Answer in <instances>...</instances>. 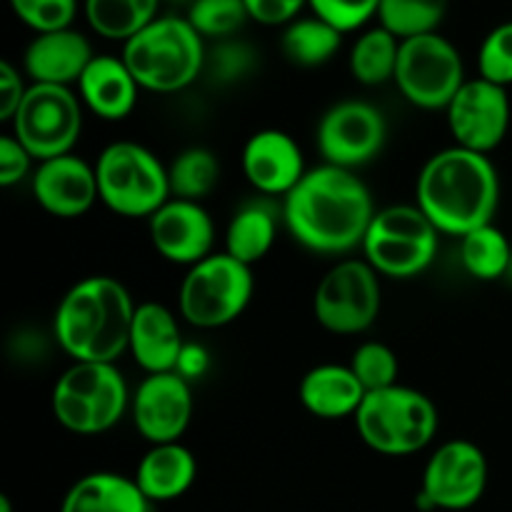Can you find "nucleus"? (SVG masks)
<instances>
[{
  "mask_svg": "<svg viewBox=\"0 0 512 512\" xmlns=\"http://www.w3.org/2000/svg\"><path fill=\"white\" fill-rule=\"evenodd\" d=\"M160 0H85L83 13L90 28L108 40L128 43L158 18Z\"/></svg>",
  "mask_w": 512,
  "mask_h": 512,
  "instance_id": "cd10ccee",
  "label": "nucleus"
},
{
  "mask_svg": "<svg viewBox=\"0 0 512 512\" xmlns=\"http://www.w3.org/2000/svg\"><path fill=\"white\" fill-rule=\"evenodd\" d=\"M208 368H210L208 348L200 343H188V340H185L183 353H180L178 365H175V373H178L180 378L188 380V383H193V380L203 378V375L208 373Z\"/></svg>",
  "mask_w": 512,
  "mask_h": 512,
  "instance_id": "79ce46f5",
  "label": "nucleus"
},
{
  "mask_svg": "<svg viewBox=\"0 0 512 512\" xmlns=\"http://www.w3.org/2000/svg\"><path fill=\"white\" fill-rule=\"evenodd\" d=\"M465 80L463 55L445 35L428 33L400 40L393 83L410 105L420 110H445Z\"/></svg>",
  "mask_w": 512,
  "mask_h": 512,
  "instance_id": "9b49d317",
  "label": "nucleus"
},
{
  "mask_svg": "<svg viewBox=\"0 0 512 512\" xmlns=\"http://www.w3.org/2000/svg\"><path fill=\"white\" fill-rule=\"evenodd\" d=\"M283 225L305 250L325 258H348L363 248L373 215V193L355 170L318 165L285 195Z\"/></svg>",
  "mask_w": 512,
  "mask_h": 512,
  "instance_id": "f257e3e1",
  "label": "nucleus"
},
{
  "mask_svg": "<svg viewBox=\"0 0 512 512\" xmlns=\"http://www.w3.org/2000/svg\"><path fill=\"white\" fill-rule=\"evenodd\" d=\"M133 478L153 505L173 503L193 488L198 478V460L183 443L150 445Z\"/></svg>",
  "mask_w": 512,
  "mask_h": 512,
  "instance_id": "b1692460",
  "label": "nucleus"
},
{
  "mask_svg": "<svg viewBox=\"0 0 512 512\" xmlns=\"http://www.w3.org/2000/svg\"><path fill=\"white\" fill-rule=\"evenodd\" d=\"M78 93L95 118L118 123L138 105L140 85L120 55H95L78 80Z\"/></svg>",
  "mask_w": 512,
  "mask_h": 512,
  "instance_id": "4be33fe9",
  "label": "nucleus"
},
{
  "mask_svg": "<svg viewBox=\"0 0 512 512\" xmlns=\"http://www.w3.org/2000/svg\"><path fill=\"white\" fill-rule=\"evenodd\" d=\"M8 3L15 18L35 30V35L73 28L78 15V0H8Z\"/></svg>",
  "mask_w": 512,
  "mask_h": 512,
  "instance_id": "c9c22d12",
  "label": "nucleus"
},
{
  "mask_svg": "<svg viewBox=\"0 0 512 512\" xmlns=\"http://www.w3.org/2000/svg\"><path fill=\"white\" fill-rule=\"evenodd\" d=\"M13 138L38 163L73 153L83 133V103L65 85L30 83L18 113L10 120Z\"/></svg>",
  "mask_w": 512,
  "mask_h": 512,
  "instance_id": "9d476101",
  "label": "nucleus"
},
{
  "mask_svg": "<svg viewBox=\"0 0 512 512\" xmlns=\"http://www.w3.org/2000/svg\"><path fill=\"white\" fill-rule=\"evenodd\" d=\"M30 190L40 208L53 218H83L100 200L95 165L68 153L38 163L30 175Z\"/></svg>",
  "mask_w": 512,
  "mask_h": 512,
  "instance_id": "6ab92c4d",
  "label": "nucleus"
},
{
  "mask_svg": "<svg viewBox=\"0 0 512 512\" xmlns=\"http://www.w3.org/2000/svg\"><path fill=\"white\" fill-rule=\"evenodd\" d=\"M415 205L440 230L463 238L493 223L500 205V175L490 155L473 150H438L425 160L415 183Z\"/></svg>",
  "mask_w": 512,
  "mask_h": 512,
  "instance_id": "f03ea898",
  "label": "nucleus"
},
{
  "mask_svg": "<svg viewBox=\"0 0 512 512\" xmlns=\"http://www.w3.org/2000/svg\"><path fill=\"white\" fill-rule=\"evenodd\" d=\"M170 193L173 198L203 203L220 183V160L208 148H188L168 165Z\"/></svg>",
  "mask_w": 512,
  "mask_h": 512,
  "instance_id": "7c9ffc66",
  "label": "nucleus"
},
{
  "mask_svg": "<svg viewBox=\"0 0 512 512\" xmlns=\"http://www.w3.org/2000/svg\"><path fill=\"white\" fill-rule=\"evenodd\" d=\"M33 160V155L13 135H3L0 138V185L13 188L23 183L28 175H33Z\"/></svg>",
  "mask_w": 512,
  "mask_h": 512,
  "instance_id": "58836bf2",
  "label": "nucleus"
},
{
  "mask_svg": "<svg viewBox=\"0 0 512 512\" xmlns=\"http://www.w3.org/2000/svg\"><path fill=\"white\" fill-rule=\"evenodd\" d=\"M130 400L133 393L115 363H73L55 380L50 408L68 433L100 435L130 413Z\"/></svg>",
  "mask_w": 512,
  "mask_h": 512,
  "instance_id": "423d86ee",
  "label": "nucleus"
},
{
  "mask_svg": "<svg viewBox=\"0 0 512 512\" xmlns=\"http://www.w3.org/2000/svg\"><path fill=\"white\" fill-rule=\"evenodd\" d=\"M193 388L178 373L145 375L130 400L135 430L150 445L180 443L193 420Z\"/></svg>",
  "mask_w": 512,
  "mask_h": 512,
  "instance_id": "dca6fc26",
  "label": "nucleus"
},
{
  "mask_svg": "<svg viewBox=\"0 0 512 512\" xmlns=\"http://www.w3.org/2000/svg\"><path fill=\"white\" fill-rule=\"evenodd\" d=\"M120 58L140 90L170 95L193 85L205 73L208 48L188 18L158 15L148 28L123 43Z\"/></svg>",
  "mask_w": 512,
  "mask_h": 512,
  "instance_id": "20e7f679",
  "label": "nucleus"
},
{
  "mask_svg": "<svg viewBox=\"0 0 512 512\" xmlns=\"http://www.w3.org/2000/svg\"><path fill=\"white\" fill-rule=\"evenodd\" d=\"M365 388L350 365L323 363L303 375L298 388L300 405L313 418L320 420H343L355 418L365 400Z\"/></svg>",
  "mask_w": 512,
  "mask_h": 512,
  "instance_id": "5701e85b",
  "label": "nucleus"
},
{
  "mask_svg": "<svg viewBox=\"0 0 512 512\" xmlns=\"http://www.w3.org/2000/svg\"><path fill=\"white\" fill-rule=\"evenodd\" d=\"M512 260V245L508 235L495 223L483 225V228L470 230L460 238V263L465 273L483 283H493L508 275Z\"/></svg>",
  "mask_w": 512,
  "mask_h": 512,
  "instance_id": "c756f323",
  "label": "nucleus"
},
{
  "mask_svg": "<svg viewBox=\"0 0 512 512\" xmlns=\"http://www.w3.org/2000/svg\"><path fill=\"white\" fill-rule=\"evenodd\" d=\"M253 268L228 253H213L188 268L178 293L180 318L200 330L225 328L248 310L253 300Z\"/></svg>",
  "mask_w": 512,
  "mask_h": 512,
  "instance_id": "1a4fd4ad",
  "label": "nucleus"
},
{
  "mask_svg": "<svg viewBox=\"0 0 512 512\" xmlns=\"http://www.w3.org/2000/svg\"><path fill=\"white\" fill-rule=\"evenodd\" d=\"M510 113L508 88H500L480 75L465 80L463 88L445 108L455 145L483 155H490L498 145H503L510 130Z\"/></svg>",
  "mask_w": 512,
  "mask_h": 512,
  "instance_id": "2eb2a0df",
  "label": "nucleus"
},
{
  "mask_svg": "<svg viewBox=\"0 0 512 512\" xmlns=\"http://www.w3.org/2000/svg\"><path fill=\"white\" fill-rule=\"evenodd\" d=\"M168 3H183V5H188V8H190V5H193L195 0H168Z\"/></svg>",
  "mask_w": 512,
  "mask_h": 512,
  "instance_id": "c03bdc74",
  "label": "nucleus"
},
{
  "mask_svg": "<svg viewBox=\"0 0 512 512\" xmlns=\"http://www.w3.org/2000/svg\"><path fill=\"white\" fill-rule=\"evenodd\" d=\"M153 503L143 495L135 478L120 473L83 475L65 493L60 512H150Z\"/></svg>",
  "mask_w": 512,
  "mask_h": 512,
  "instance_id": "393cba45",
  "label": "nucleus"
},
{
  "mask_svg": "<svg viewBox=\"0 0 512 512\" xmlns=\"http://www.w3.org/2000/svg\"><path fill=\"white\" fill-rule=\"evenodd\" d=\"M183 330L178 315L163 303H140L133 315L128 353L145 375L175 373L180 353H183Z\"/></svg>",
  "mask_w": 512,
  "mask_h": 512,
  "instance_id": "412c9836",
  "label": "nucleus"
},
{
  "mask_svg": "<svg viewBox=\"0 0 512 512\" xmlns=\"http://www.w3.org/2000/svg\"><path fill=\"white\" fill-rule=\"evenodd\" d=\"M383 0H308L313 15L323 18L340 33H353L365 28L373 18H378V10Z\"/></svg>",
  "mask_w": 512,
  "mask_h": 512,
  "instance_id": "4c0bfd02",
  "label": "nucleus"
},
{
  "mask_svg": "<svg viewBox=\"0 0 512 512\" xmlns=\"http://www.w3.org/2000/svg\"><path fill=\"white\" fill-rule=\"evenodd\" d=\"M348 365L365 388V393H378V390L393 388V385L400 383L398 355L393 353L390 345L380 343V340L360 343Z\"/></svg>",
  "mask_w": 512,
  "mask_h": 512,
  "instance_id": "72a5a7b5",
  "label": "nucleus"
},
{
  "mask_svg": "<svg viewBox=\"0 0 512 512\" xmlns=\"http://www.w3.org/2000/svg\"><path fill=\"white\" fill-rule=\"evenodd\" d=\"M383 308L380 275L363 258H343L320 278L313 293V315L333 335L370 330Z\"/></svg>",
  "mask_w": 512,
  "mask_h": 512,
  "instance_id": "f8f14e48",
  "label": "nucleus"
},
{
  "mask_svg": "<svg viewBox=\"0 0 512 512\" xmlns=\"http://www.w3.org/2000/svg\"><path fill=\"white\" fill-rule=\"evenodd\" d=\"M505 278L512 280V260H510V268H508V275H505Z\"/></svg>",
  "mask_w": 512,
  "mask_h": 512,
  "instance_id": "a18cd8bd",
  "label": "nucleus"
},
{
  "mask_svg": "<svg viewBox=\"0 0 512 512\" xmlns=\"http://www.w3.org/2000/svg\"><path fill=\"white\" fill-rule=\"evenodd\" d=\"M480 78L510 88L512 85V20L500 23L483 38L478 50Z\"/></svg>",
  "mask_w": 512,
  "mask_h": 512,
  "instance_id": "e433bc0d",
  "label": "nucleus"
},
{
  "mask_svg": "<svg viewBox=\"0 0 512 512\" xmlns=\"http://www.w3.org/2000/svg\"><path fill=\"white\" fill-rule=\"evenodd\" d=\"M450 0H383L378 10V23L398 40L438 33L445 20Z\"/></svg>",
  "mask_w": 512,
  "mask_h": 512,
  "instance_id": "2f4dec72",
  "label": "nucleus"
},
{
  "mask_svg": "<svg viewBox=\"0 0 512 512\" xmlns=\"http://www.w3.org/2000/svg\"><path fill=\"white\" fill-rule=\"evenodd\" d=\"M240 163L248 183L263 198H285L310 170L298 140L278 128H265L250 135L243 145Z\"/></svg>",
  "mask_w": 512,
  "mask_h": 512,
  "instance_id": "a211bd4d",
  "label": "nucleus"
},
{
  "mask_svg": "<svg viewBox=\"0 0 512 512\" xmlns=\"http://www.w3.org/2000/svg\"><path fill=\"white\" fill-rule=\"evenodd\" d=\"M343 33L318 15L295 18L280 35L283 55L298 68H320L338 55Z\"/></svg>",
  "mask_w": 512,
  "mask_h": 512,
  "instance_id": "bb28decb",
  "label": "nucleus"
},
{
  "mask_svg": "<svg viewBox=\"0 0 512 512\" xmlns=\"http://www.w3.org/2000/svg\"><path fill=\"white\" fill-rule=\"evenodd\" d=\"M250 20L260 25H288L308 5V0H243Z\"/></svg>",
  "mask_w": 512,
  "mask_h": 512,
  "instance_id": "ea45409f",
  "label": "nucleus"
},
{
  "mask_svg": "<svg viewBox=\"0 0 512 512\" xmlns=\"http://www.w3.org/2000/svg\"><path fill=\"white\" fill-rule=\"evenodd\" d=\"M138 305L120 280L90 275L60 298L53 338L73 363H118L128 353Z\"/></svg>",
  "mask_w": 512,
  "mask_h": 512,
  "instance_id": "7ed1b4c3",
  "label": "nucleus"
},
{
  "mask_svg": "<svg viewBox=\"0 0 512 512\" xmlns=\"http://www.w3.org/2000/svg\"><path fill=\"white\" fill-rule=\"evenodd\" d=\"M400 55V40L395 38L390 30L383 25L378 28H368L360 33L348 55L350 75L358 80L360 85H385L395 80V68H398Z\"/></svg>",
  "mask_w": 512,
  "mask_h": 512,
  "instance_id": "c85d7f7f",
  "label": "nucleus"
},
{
  "mask_svg": "<svg viewBox=\"0 0 512 512\" xmlns=\"http://www.w3.org/2000/svg\"><path fill=\"white\" fill-rule=\"evenodd\" d=\"M388 140L383 110L368 100H340L328 108L315 130V145L325 165L358 170L373 163Z\"/></svg>",
  "mask_w": 512,
  "mask_h": 512,
  "instance_id": "4468645a",
  "label": "nucleus"
},
{
  "mask_svg": "<svg viewBox=\"0 0 512 512\" xmlns=\"http://www.w3.org/2000/svg\"><path fill=\"white\" fill-rule=\"evenodd\" d=\"M255 63H258V53L253 50V45L238 38H228L218 40V45L208 50L205 70H208L215 83L233 85L238 80L248 78L255 70Z\"/></svg>",
  "mask_w": 512,
  "mask_h": 512,
  "instance_id": "f704fd0d",
  "label": "nucleus"
},
{
  "mask_svg": "<svg viewBox=\"0 0 512 512\" xmlns=\"http://www.w3.org/2000/svg\"><path fill=\"white\" fill-rule=\"evenodd\" d=\"M28 88L30 85H25L23 73L10 60H0V120L5 123L13 120Z\"/></svg>",
  "mask_w": 512,
  "mask_h": 512,
  "instance_id": "a19ab883",
  "label": "nucleus"
},
{
  "mask_svg": "<svg viewBox=\"0 0 512 512\" xmlns=\"http://www.w3.org/2000/svg\"><path fill=\"white\" fill-rule=\"evenodd\" d=\"M353 420L360 440L388 458L420 453L433 443L440 428V415L433 400L400 383L365 395Z\"/></svg>",
  "mask_w": 512,
  "mask_h": 512,
  "instance_id": "39448f33",
  "label": "nucleus"
},
{
  "mask_svg": "<svg viewBox=\"0 0 512 512\" xmlns=\"http://www.w3.org/2000/svg\"><path fill=\"white\" fill-rule=\"evenodd\" d=\"M100 203L120 218H153L170 198L168 165L135 140L110 143L95 160Z\"/></svg>",
  "mask_w": 512,
  "mask_h": 512,
  "instance_id": "0eeeda50",
  "label": "nucleus"
},
{
  "mask_svg": "<svg viewBox=\"0 0 512 512\" xmlns=\"http://www.w3.org/2000/svg\"><path fill=\"white\" fill-rule=\"evenodd\" d=\"M93 58V45L80 30H53L30 40L23 53V73L33 83L70 88L78 85Z\"/></svg>",
  "mask_w": 512,
  "mask_h": 512,
  "instance_id": "aec40b11",
  "label": "nucleus"
},
{
  "mask_svg": "<svg viewBox=\"0 0 512 512\" xmlns=\"http://www.w3.org/2000/svg\"><path fill=\"white\" fill-rule=\"evenodd\" d=\"M280 220H283V213L270 203V198L243 203L225 228V253L253 268L273 250Z\"/></svg>",
  "mask_w": 512,
  "mask_h": 512,
  "instance_id": "a878e982",
  "label": "nucleus"
},
{
  "mask_svg": "<svg viewBox=\"0 0 512 512\" xmlns=\"http://www.w3.org/2000/svg\"><path fill=\"white\" fill-rule=\"evenodd\" d=\"M148 235L155 253L180 268H193L213 255L215 223L203 203L170 198L148 220Z\"/></svg>",
  "mask_w": 512,
  "mask_h": 512,
  "instance_id": "f3484780",
  "label": "nucleus"
},
{
  "mask_svg": "<svg viewBox=\"0 0 512 512\" xmlns=\"http://www.w3.org/2000/svg\"><path fill=\"white\" fill-rule=\"evenodd\" d=\"M185 18L203 40H228L245 28L250 13L243 0H195Z\"/></svg>",
  "mask_w": 512,
  "mask_h": 512,
  "instance_id": "473e14b6",
  "label": "nucleus"
},
{
  "mask_svg": "<svg viewBox=\"0 0 512 512\" xmlns=\"http://www.w3.org/2000/svg\"><path fill=\"white\" fill-rule=\"evenodd\" d=\"M440 230L418 205H385L363 240V260L380 278L410 280L438 258Z\"/></svg>",
  "mask_w": 512,
  "mask_h": 512,
  "instance_id": "6e6552de",
  "label": "nucleus"
},
{
  "mask_svg": "<svg viewBox=\"0 0 512 512\" xmlns=\"http://www.w3.org/2000/svg\"><path fill=\"white\" fill-rule=\"evenodd\" d=\"M0 512H13V503L8 495H0Z\"/></svg>",
  "mask_w": 512,
  "mask_h": 512,
  "instance_id": "37998d69",
  "label": "nucleus"
},
{
  "mask_svg": "<svg viewBox=\"0 0 512 512\" xmlns=\"http://www.w3.org/2000/svg\"><path fill=\"white\" fill-rule=\"evenodd\" d=\"M488 478V458L480 445L465 438L445 440L425 463L418 503L425 510H468L483 500Z\"/></svg>",
  "mask_w": 512,
  "mask_h": 512,
  "instance_id": "ddd939ff",
  "label": "nucleus"
}]
</instances>
